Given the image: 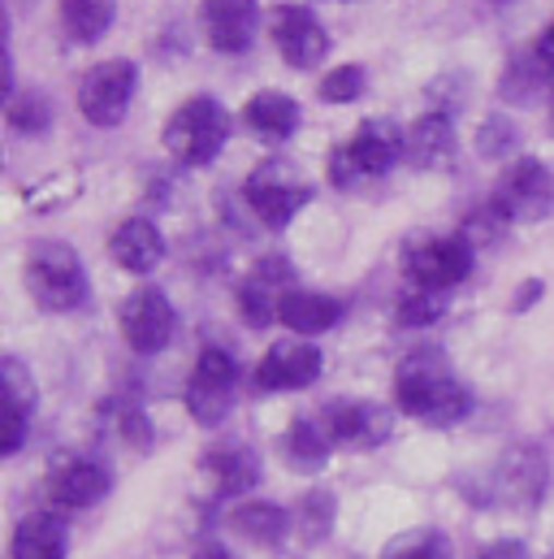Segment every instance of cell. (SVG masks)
I'll use <instances>...</instances> for the list:
<instances>
[{
  "instance_id": "d4e9b609",
  "label": "cell",
  "mask_w": 554,
  "mask_h": 559,
  "mask_svg": "<svg viewBox=\"0 0 554 559\" xmlns=\"http://www.w3.org/2000/svg\"><path fill=\"white\" fill-rule=\"evenodd\" d=\"M230 530H239L248 543L277 547L286 538V512L274 508V503H239L230 512Z\"/></svg>"
},
{
  "instance_id": "277c9868",
  "label": "cell",
  "mask_w": 554,
  "mask_h": 559,
  "mask_svg": "<svg viewBox=\"0 0 554 559\" xmlns=\"http://www.w3.org/2000/svg\"><path fill=\"white\" fill-rule=\"evenodd\" d=\"M404 156V135L390 122H364L360 135L342 143L329 156V178L334 187H356L360 178H382L390 174V165Z\"/></svg>"
},
{
  "instance_id": "3957f363",
  "label": "cell",
  "mask_w": 554,
  "mask_h": 559,
  "mask_svg": "<svg viewBox=\"0 0 554 559\" xmlns=\"http://www.w3.org/2000/svg\"><path fill=\"white\" fill-rule=\"evenodd\" d=\"M26 286L48 312H70L87 299V274L74 248L65 243H39L26 257Z\"/></svg>"
},
{
  "instance_id": "83f0119b",
  "label": "cell",
  "mask_w": 554,
  "mask_h": 559,
  "mask_svg": "<svg viewBox=\"0 0 554 559\" xmlns=\"http://www.w3.org/2000/svg\"><path fill=\"white\" fill-rule=\"evenodd\" d=\"M364 70L360 66H338V70H329L325 79H321V100L325 105H351V100H360L364 96Z\"/></svg>"
},
{
  "instance_id": "7c38bea8",
  "label": "cell",
  "mask_w": 554,
  "mask_h": 559,
  "mask_svg": "<svg viewBox=\"0 0 554 559\" xmlns=\"http://www.w3.org/2000/svg\"><path fill=\"white\" fill-rule=\"evenodd\" d=\"M269 31H274L277 52H281L294 70H312V66H321L325 52H329L325 26H321L316 13L303 9V4H281V9H274V26H269Z\"/></svg>"
},
{
  "instance_id": "e575fe53",
  "label": "cell",
  "mask_w": 554,
  "mask_h": 559,
  "mask_svg": "<svg viewBox=\"0 0 554 559\" xmlns=\"http://www.w3.org/2000/svg\"><path fill=\"white\" fill-rule=\"evenodd\" d=\"M195 559H234V556H230L226 547H204V551H200Z\"/></svg>"
},
{
  "instance_id": "9c48e42d",
  "label": "cell",
  "mask_w": 554,
  "mask_h": 559,
  "mask_svg": "<svg viewBox=\"0 0 554 559\" xmlns=\"http://www.w3.org/2000/svg\"><path fill=\"white\" fill-rule=\"evenodd\" d=\"M234 386H239V365L230 360V352L208 347L195 360V373L186 382V408L200 425H221L230 404H234Z\"/></svg>"
},
{
  "instance_id": "4fadbf2b",
  "label": "cell",
  "mask_w": 554,
  "mask_h": 559,
  "mask_svg": "<svg viewBox=\"0 0 554 559\" xmlns=\"http://www.w3.org/2000/svg\"><path fill=\"white\" fill-rule=\"evenodd\" d=\"M321 425L342 447H377V442L390 438V425L395 420H390V408H382L373 400H334L325 408Z\"/></svg>"
},
{
  "instance_id": "cb8c5ba5",
  "label": "cell",
  "mask_w": 554,
  "mask_h": 559,
  "mask_svg": "<svg viewBox=\"0 0 554 559\" xmlns=\"http://www.w3.org/2000/svg\"><path fill=\"white\" fill-rule=\"evenodd\" d=\"M118 17V0H61V26L79 44H96Z\"/></svg>"
},
{
  "instance_id": "ffe728a7",
  "label": "cell",
  "mask_w": 554,
  "mask_h": 559,
  "mask_svg": "<svg viewBox=\"0 0 554 559\" xmlns=\"http://www.w3.org/2000/svg\"><path fill=\"white\" fill-rule=\"evenodd\" d=\"M70 543H65V525L52 512H35L13 530L9 556L13 559H65Z\"/></svg>"
},
{
  "instance_id": "e0dca14e",
  "label": "cell",
  "mask_w": 554,
  "mask_h": 559,
  "mask_svg": "<svg viewBox=\"0 0 554 559\" xmlns=\"http://www.w3.org/2000/svg\"><path fill=\"white\" fill-rule=\"evenodd\" d=\"M109 252H113V261H118L127 274H147V270L160 265V257H165V239H160V230H156L152 222L131 217V222L118 226Z\"/></svg>"
},
{
  "instance_id": "1f68e13d",
  "label": "cell",
  "mask_w": 554,
  "mask_h": 559,
  "mask_svg": "<svg viewBox=\"0 0 554 559\" xmlns=\"http://www.w3.org/2000/svg\"><path fill=\"white\" fill-rule=\"evenodd\" d=\"M477 147H481V156H511L516 152V127L507 122V118H490L485 127H481V135H477Z\"/></svg>"
},
{
  "instance_id": "484cf974",
  "label": "cell",
  "mask_w": 554,
  "mask_h": 559,
  "mask_svg": "<svg viewBox=\"0 0 554 559\" xmlns=\"http://www.w3.org/2000/svg\"><path fill=\"white\" fill-rule=\"evenodd\" d=\"M382 559H455V551H450L446 534H437V530H412V534H399L386 547Z\"/></svg>"
},
{
  "instance_id": "ac0fdd59",
  "label": "cell",
  "mask_w": 554,
  "mask_h": 559,
  "mask_svg": "<svg viewBox=\"0 0 554 559\" xmlns=\"http://www.w3.org/2000/svg\"><path fill=\"white\" fill-rule=\"evenodd\" d=\"M277 321L294 334H325L342 321V304L334 295H321V290H290Z\"/></svg>"
},
{
  "instance_id": "5bb4252c",
  "label": "cell",
  "mask_w": 554,
  "mask_h": 559,
  "mask_svg": "<svg viewBox=\"0 0 554 559\" xmlns=\"http://www.w3.org/2000/svg\"><path fill=\"white\" fill-rule=\"evenodd\" d=\"M316 378H321V352L308 338L274 343L256 369L261 391H299V386H312Z\"/></svg>"
},
{
  "instance_id": "603a6c76",
  "label": "cell",
  "mask_w": 554,
  "mask_h": 559,
  "mask_svg": "<svg viewBox=\"0 0 554 559\" xmlns=\"http://www.w3.org/2000/svg\"><path fill=\"white\" fill-rule=\"evenodd\" d=\"M329 447H334V438L325 433V425H321V420H312V417L290 420V429H286V438H281L286 460H290L294 468H303V473L321 468V464H325V455H329Z\"/></svg>"
},
{
  "instance_id": "9a60e30c",
  "label": "cell",
  "mask_w": 554,
  "mask_h": 559,
  "mask_svg": "<svg viewBox=\"0 0 554 559\" xmlns=\"http://www.w3.org/2000/svg\"><path fill=\"white\" fill-rule=\"evenodd\" d=\"M256 0H204L200 4V31L208 48L217 52H243L256 35Z\"/></svg>"
},
{
  "instance_id": "ba28073f",
  "label": "cell",
  "mask_w": 554,
  "mask_h": 559,
  "mask_svg": "<svg viewBox=\"0 0 554 559\" xmlns=\"http://www.w3.org/2000/svg\"><path fill=\"white\" fill-rule=\"evenodd\" d=\"M494 209L507 217V222H542L554 213V178L551 169L533 156L525 160H511V169L503 174L498 182V195H494Z\"/></svg>"
},
{
  "instance_id": "30bf717a",
  "label": "cell",
  "mask_w": 554,
  "mask_h": 559,
  "mask_svg": "<svg viewBox=\"0 0 554 559\" xmlns=\"http://www.w3.org/2000/svg\"><path fill=\"white\" fill-rule=\"evenodd\" d=\"M122 334L138 356H156L169 347L173 338V304L165 299V290L156 286H138L135 295H127L122 304Z\"/></svg>"
},
{
  "instance_id": "4dcf8cb0",
  "label": "cell",
  "mask_w": 554,
  "mask_h": 559,
  "mask_svg": "<svg viewBox=\"0 0 554 559\" xmlns=\"http://www.w3.org/2000/svg\"><path fill=\"white\" fill-rule=\"evenodd\" d=\"M0 382H4V395L0 400H9V404H17V408H35V382L26 378V369L17 365V360H4L0 365Z\"/></svg>"
},
{
  "instance_id": "6da1fadb",
  "label": "cell",
  "mask_w": 554,
  "mask_h": 559,
  "mask_svg": "<svg viewBox=\"0 0 554 559\" xmlns=\"http://www.w3.org/2000/svg\"><path fill=\"white\" fill-rule=\"evenodd\" d=\"M395 400L408 417L424 420V425H455L472 408L463 382L450 378V365L437 352H420V356H408L399 365Z\"/></svg>"
},
{
  "instance_id": "8992f818",
  "label": "cell",
  "mask_w": 554,
  "mask_h": 559,
  "mask_svg": "<svg viewBox=\"0 0 554 559\" xmlns=\"http://www.w3.org/2000/svg\"><path fill=\"white\" fill-rule=\"evenodd\" d=\"M138 70L135 61L127 57H113V61H100L96 70H87V79L79 83V109L92 127H118L131 109V96H135Z\"/></svg>"
},
{
  "instance_id": "7402d4cb",
  "label": "cell",
  "mask_w": 554,
  "mask_h": 559,
  "mask_svg": "<svg viewBox=\"0 0 554 559\" xmlns=\"http://www.w3.org/2000/svg\"><path fill=\"white\" fill-rule=\"evenodd\" d=\"M204 473L213 477L217 495H248L261 481V460L248 447H226V451H213L204 460Z\"/></svg>"
},
{
  "instance_id": "f1b7e54d",
  "label": "cell",
  "mask_w": 554,
  "mask_h": 559,
  "mask_svg": "<svg viewBox=\"0 0 554 559\" xmlns=\"http://www.w3.org/2000/svg\"><path fill=\"white\" fill-rule=\"evenodd\" d=\"M329 525H334V499H329L325 490L303 495V499H299V530H303V538L316 543V538L329 534Z\"/></svg>"
},
{
  "instance_id": "4316f807",
  "label": "cell",
  "mask_w": 554,
  "mask_h": 559,
  "mask_svg": "<svg viewBox=\"0 0 554 559\" xmlns=\"http://www.w3.org/2000/svg\"><path fill=\"white\" fill-rule=\"evenodd\" d=\"M4 118H9V127H13L17 135H39V131H48L52 109H48V100H44L39 92H26V96H9Z\"/></svg>"
},
{
  "instance_id": "52a82bcc",
  "label": "cell",
  "mask_w": 554,
  "mask_h": 559,
  "mask_svg": "<svg viewBox=\"0 0 554 559\" xmlns=\"http://www.w3.org/2000/svg\"><path fill=\"white\" fill-rule=\"evenodd\" d=\"M468 270H472V243L463 235L420 239L404 252V274L420 290H450L468 278Z\"/></svg>"
},
{
  "instance_id": "7a4b0ae2",
  "label": "cell",
  "mask_w": 554,
  "mask_h": 559,
  "mask_svg": "<svg viewBox=\"0 0 554 559\" xmlns=\"http://www.w3.org/2000/svg\"><path fill=\"white\" fill-rule=\"evenodd\" d=\"M230 140V114L213 96H191L169 122H165V147L182 165H208Z\"/></svg>"
},
{
  "instance_id": "44dd1931",
  "label": "cell",
  "mask_w": 554,
  "mask_h": 559,
  "mask_svg": "<svg viewBox=\"0 0 554 559\" xmlns=\"http://www.w3.org/2000/svg\"><path fill=\"white\" fill-rule=\"evenodd\" d=\"M243 122L261 135V140H290L299 127V105L286 92H256L243 109Z\"/></svg>"
},
{
  "instance_id": "8fae6325",
  "label": "cell",
  "mask_w": 554,
  "mask_h": 559,
  "mask_svg": "<svg viewBox=\"0 0 554 559\" xmlns=\"http://www.w3.org/2000/svg\"><path fill=\"white\" fill-rule=\"evenodd\" d=\"M290 290H294V270H290V261H281V257L256 261L252 274L239 286V317H243L248 325L265 330L269 321L281 317V304H286Z\"/></svg>"
},
{
  "instance_id": "d6a6232c",
  "label": "cell",
  "mask_w": 554,
  "mask_h": 559,
  "mask_svg": "<svg viewBox=\"0 0 554 559\" xmlns=\"http://www.w3.org/2000/svg\"><path fill=\"white\" fill-rule=\"evenodd\" d=\"M477 559H529L525 551V543H516V538H503V543H494V547H485Z\"/></svg>"
},
{
  "instance_id": "2e32d148",
  "label": "cell",
  "mask_w": 554,
  "mask_h": 559,
  "mask_svg": "<svg viewBox=\"0 0 554 559\" xmlns=\"http://www.w3.org/2000/svg\"><path fill=\"white\" fill-rule=\"evenodd\" d=\"M109 490V468L96 460H65L48 473V499L57 508H92Z\"/></svg>"
},
{
  "instance_id": "836d02e7",
  "label": "cell",
  "mask_w": 554,
  "mask_h": 559,
  "mask_svg": "<svg viewBox=\"0 0 554 559\" xmlns=\"http://www.w3.org/2000/svg\"><path fill=\"white\" fill-rule=\"evenodd\" d=\"M538 66H542L546 83H554V26L538 39Z\"/></svg>"
},
{
  "instance_id": "d6986e66",
  "label": "cell",
  "mask_w": 554,
  "mask_h": 559,
  "mask_svg": "<svg viewBox=\"0 0 554 559\" xmlns=\"http://www.w3.org/2000/svg\"><path fill=\"white\" fill-rule=\"evenodd\" d=\"M404 152L412 156L420 169H442L455 156V127H450V118L446 114H424L420 122L408 127Z\"/></svg>"
},
{
  "instance_id": "5b68a950",
  "label": "cell",
  "mask_w": 554,
  "mask_h": 559,
  "mask_svg": "<svg viewBox=\"0 0 554 559\" xmlns=\"http://www.w3.org/2000/svg\"><path fill=\"white\" fill-rule=\"evenodd\" d=\"M312 200V182L290 160H265L248 178V204L265 226H286Z\"/></svg>"
},
{
  "instance_id": "f546056e",
  "label": "cell",
  "mask_w": 554,
  "mask_h": 559,
  "mask_svg": "<svg viewBox=\"0 0 554 559\" xmlns=\"http://www.w3.org/2000/svg\"><path fill=\"white\" fill-rule=\"evenodd\" d=\"M442 317V299H437V290H408L404 299H399V325H412V330H420V325H433Z\"/></svg>"
}]
</instances>
